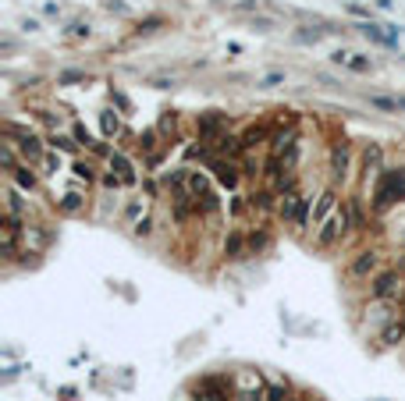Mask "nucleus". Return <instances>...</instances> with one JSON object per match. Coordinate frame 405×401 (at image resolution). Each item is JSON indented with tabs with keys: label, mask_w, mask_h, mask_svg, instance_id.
<instances>
[{
	"label": "nucleus",
	"mask_w": 405,
	"mask_h": 401,
	"mask_svg": "<svg viewBox=\"0 0 405 401\" xmlns=\"http://www.w3.org/2000/svg\"><path fill=\"white\" fill-rule=\"evenodd\" d=\"M401 199H405V167H384L373 185V210L384 213Z\"/></svg>",
	"instance_id": "obj_1"
},
{
	"label": "nucleus",
	"mask_w": 405,
	"mask_h": 401,
	"mask_svg": "<svg viewBox=\"0 0 405 401\" xmlns=\"http://www.w3.org/2000/svg\"><path fill=\"white\" fill-rule=\"evenodd\" d=\"M352 231V213H348V203H341L320 227H316V249H334L341 245V238Z\"/></svg>",
	"instance_id": "obj_2"
},
{
	"label": "nucleus",
	"mask_w": 405,
	"mask_h": 401,
	"mask_svg": "<svg viewBox=\"0 0 405 401\" xmlns=\"http://www.w3.org/2000/svg\"><path fill=\"white\" fill-rule=\"evenodd\" d=\"M4 139H11V142L18 146V153L25 157V164H40V160L47 157L43 139H40L36 132H29V128L15 125V121H4Z\"/></svg>",
	"instance_id": "obj_3"
},
{
	"label": "nucleus",
	"mask_w": 405,
	"mask_h": 401,
	"mask_svg": "<svg viewBox=\"0 0 405 401\" xmlns=\"http://www.w3.org/2000/svg\"><path fill=\"white\" fill-rule=\"evenodd\" d=\"M370 298H380V302H405V273L398 270H380L373 281H370Z\"/></svg>",
	"instance_id": "obj_4"
},
{
	"label": "nucleus",
	"mask_w": 405,
	"mask_h": 401,
	"mask_svg": "<svg viewBox=\"0 0 405 401\" xmlns=\"http://www.w3.org/2000/svg\"><path fill=\"white\" fill-rule=\"evenodd\" d=\"M384 270V256H380V249H359L355 256H352V263H348V277L352 281H373L377 273Z\"/></svg>",
	"instance_id": "obj_5"
},
{
	"label": "nucleus",
	"mask_w": 405,
	"mask_h": 401,
	"mask_svg": "<svg viewBox=\"0 0 405 401\" xmlns=\"http://www.w3.org/2000/svg\"><path fill=\"white\" fill-rule=\"evenodd\" d=\"M195 132H199V139L202 142H214V139H221L224 132H228V114L224 111H207V114H199L195 118Z\"/></svg>",
	"instance_id": "obj_6"
},
{
	"label": "nucleus",
	"mask_w": 405,
	"mask_h": 401,
	"mask_svg": "<svg viewBox=\"0 0 405 401\" xmlns=\"http://www.w3.org/2000/svg\"><path fill=\"white\" fill-rule=\"evenodd\" d=\"M327 171H331V181H345L348 171H352V146L348 142H334L331 153H327Z\"/></svg>",
	"instance_id": "obj_7"
},
{
	"label": "nucleus",
	"mask_w": 405,
	"mask_h": 401,
	"mask_svg": "<svg viewBox=\"0 0 405 401\" xmlns=\"http://www.w3.org/2000/svg\"><path fill=\"white\" fill-rule=\"evenodd\" d=\"M210 171H214V181L224 185L228 192L239 188V178H242V164H239V160H221V157H214V160H210Z\"/></svg>",
	"instance_id": "obj_8"
},
{
	"label": "nucleus",
	"mask_w": 405,
	"mask_h": 401,
	"mask_svg": "<svg viewBox=\"0 0 405 401\" xmlns=\"http://www.w3.org/2000/svg\"><path fill=\"white\" fill-rule=\"evenodd\" d=\"M210 149H214V157H221V160H242V157H246L242 135H232V132H224L221 139H214Z\"/></svg>",
	"instance_id": "obj_9"
},
{
	"label": "nucleus",
	"mask_w": 405,
	"mask_h": 401,
	"mask_svg": "<svg viewBox=\"0 0 405 401\" xmlns=\"http://www.w3.org/2000/svg\"><path fill=\"white\" fill-rule=\"evenodd\" d=\"M331 61H334L338 68H348V72H355V75H370V72H373V61H370L366 54H352V50H334V54H331Z\"/></svg>",
	"instance_id": "obj_10"
},
{
	"label": "nucleus",
	"mask_w": 405,
	"mask_h": 401,
	"mask_svg": "<svg viewBox=\"0 0 405 401\" xmlns=\"http://www.w3.org/2000/svg\"><path fill=\"white\" fill-rule=\"evenodd\" d=\"M295 146H299V128H295V121H288L285 128L270 132V153H274V157H285V153L295 149Z\"/></svg>",
	"instance_id": "obj_11"
},
{
	"label": "nucleus",
	"mask_w": 405,
	"mask_h": 401,
	"mask_svg": "<svg viewBox=\"0 0 405 401\" xmlns=\"http://www.w3.org/2000/svg\"><path fill=\"white\" fill-rule=\"evenodd\" d=\"M380 171H384V146H380V142H370V146L363 149V181L377 178Z\"/></svg>",
	"instance_id": "obj_12"
},
{
	"label": "nucleus",
	"mask_w": 405,
	"mask_h": 401,
	"mask_svg": "<svg viewBox=\"0 0 405 401\" xmlns=\"http://www.w3.org/2000/svg\"><path fill=\"white\" fill-rule=\"evenodd\" d=\"M107 171H114V174L121 178V185H135V181H139V174H135L132 160H128L125 153H118V149L107 157Z\"/></svg>",
	"instance_id": "obj_13"
},
{
	"label": "nucleus",
	"mask_w": 405,
	"mask_h": 401,
	"mask_svg": "<svg viewBox=\"0 0 405 401\" xmlns=\"http://www.w3.org/2000/svg\"><path fill=\"white\" fill-rule=\"evenodd\" d=\"M334 199H338V188H334V185H327V188L320 192L316 206H313V224H316V227H320V224H324L334 210H338V206H334Z\"/></svg>",
	"instance_id": "obj_14"
},
{
	"label": "nucleus",
	"mask_w": 405,
	"mask_h": 401,
	"mask_svg": "<svg viewBox=\"0 0 405 401\" xmlns=\"http://www.w3.org/2000/svg\"><path fill=\"white\" fill-rule=\"evenodd\" d=\"M224 256L228 259H246L249 256V235L246 231H228V238H224Z\"/></svg>",
	"instance_id": "obj_15"
},
{
	"label": "nucleus",
	"mask_w": 405,
	"mask_h": 401,
	"mask_svg": "<svg viewBox=\"0 0 405 401\" xmlns=\"http://www.w3.org/2000/svg\"><path fill=\"white\" fill-rule=\"evenodd\" d=\"M377 337H380V344H384V348H398V344L405 341V316L398 312L387 327H380V334H377Z\"/></svg>",
	"instance_id": "obj_16"
},
{
	"label": "nucleus",
	"mask_w": 405,
	"mask_h": 401,
	"mask_svg": "<svg viewBox=\"0 0 405 401\" xmlns=\"http://www.w3.org/2000/svg\"><path fill=\"white\" fill-rule=\"evenodd\" d=\"M263 142H270V125H267V121H256V125H249V128L242 132V146H246V153H253V149L263 146Z\"/></svg>",
	"instance_id": "obj_17"
},
{
	"label": "nucleus",
	"mask_w": 405,
	"mask_h": 401,
	"mask_svg": "<svg viewBox=\"0 0 405 401\" xmlns=\"http://www.w3.org/2000/svg\"><path fill=\"white\" fill-rule=\"evenodd\" d=\"M355 33H363V36H366L370 43H377V47H387V50H391V47H398V40H394L391 33H384L380 26H373V22H359V26H355Z\"/></svg>",
	"instance_id": "obj_18"
},
{
	"label": "nucleus",
	"mask_w": 405,
	"mask_h": 401,
	"mask_svg": "<svg viewBox=\"0 0 405 401\" xmlns=\"http://www.w3.org/2000/svg\"><path fill=\"white\" fill-rule=\"evenodd\" d=\"M278 203H281V196L274 188H260L249 196V210H256V213H270V210L278 213Z\"/></svg>",
	"instance_id": "obj_19"
},
{
	"label": "nucleus",
	"mask_w": 405,
	"mask_h": 401,
	"mask_svg": "<svg viewBox=\"0 0 405 401\" xmlns=\"http://www.w3.org/2000/svg\"><path fill=\"white\" fill-rule=\"evenodd\" d=\"M8 178H11V185H18L22 192H36V185H40V174H36L29 164H18Z\"/></svg>",
	"instance_id": "obj_20"
},
{
	"label": "nucleus",
	"mask_w": 405,
	"mask_h": 401,
	"mask_svg": "<svg viewBox=\"0 0 405 401\" xmlns=\"http://www.w3.org/2000/svg\"><path fill=\"white\" fill-rule=\"evenodd\" d=\"M299 203H302V192H288V196H281V203H278V220L295 224V220H299Z\"/></svg>",
	"instance_id": "obj_21"
},
{
	"label": "nucleus",
	"mask_w": 405,
	"mask_h": 401,
	"mask_svg": "<svg viewBox=\"0 0 405 401\" xmlns=\"http://www.w3.org/2000/svg\"><path fill=\"white\" fill-rule=\"evenodd\" d=\"M185 192H188V199L195 203V199H202V196H210L214 188H210V178H207V174L188 171V185H185Z\"/></svg>",
	"instance_id": "obj_22"
},
{
	"label": "nucleus",
	"mask_w": 405,
	"mask_h": 401,
	"mask_svg": "<svg viewBox=\"0 0 405 401\" xmlns=\"http://www.w3.org/2000/svg\"><path fill=\"white\" fill-rule=\"evenodd\" d=\"M25 245H29V252H43V249L50 245V231H47V224H33V227H25Z\"/></svg>",
	"instance_id": "obj_23"
},
{
	"label": "nucleus",
	"mask_w": 405,
	"mask_h": 401,
	"mask_svg": "<svg viewBox=\"0 0 405 401\" xmlns=\"http://www.w3.org/2000/svg\"><path fill=\"white\" fill-rule=\"evenodd\" d=\"M246 235H249V256H263L270 249V242H274L267 227H256V231H246Z\"/></svg>",
	"instance_id": "obj_24"
},
{
	"label": "nucleus",
	"mask_w": 405,
	"mask_h": 401,
	"mask_svg": "<svg viewBox=\"0 0 405 401\" xmlns=\"http://www.w3.org/2000/svg\"><path fill=\"white\" fill-rule=\"evenodd\" d=\"M0 167H4V174H11V171L18 167V146H15L11 139L0 142Z\"/></svg>",
	"instance_id": "obj_25"
},
{
	"label": "nucleus",
	"mask_w": 405,
	"mask_h": 401,
	"mask_svg": "<svg viewBox=\"0 0 405 401\" xmlns=\"http://www.w3.org/2000/svg\"><path fill=\"white\" fill-rule=\"evenodd\" d=\"M100 128H103V139H118V135L125 132L118 111H103V114H100Z\"/></svg>",
	"instance_id": "obj_26"
},
{
	"label": "nucleus",
	"mask_w": 405,
	"mask_h": 401,
	"mask_svg": "<svg viewBox=\"0 0 405 401\" xmlns=\"http://www.w3.org/2000/svg\"><path fill=\"white\" fill-rule=\"evenodd\" d=\"M50 149H57V153H79V139L75 135H64V132H50Z\"/></svg>",
	"instance_id": "obj_27"
},
{
	"label": "nucleus",
	"mask_w": 405,
	"mask_h": 401,
	"mask_svg": "<svg viewBox=\"0 0 405 401\" xmlns=\"http://www.w3.org/2000/svg\"><path fill=\"white\" fill-rule=\"evenodd\" d=\"M57 210H61V213H82V210H86V196H79V192H64V196L57 199Z\"/></svg>",
	"instance_id": "obj_28"
},
{
	"label": "nucleus",
	"mask_w": 405,
	"mask_h": 401,
	"mask_svg": "<svg viewBox=\"0 0 405 401\" xmlns=\"http://www.w3.org/2000/svg\"><path fill=\"white\" fill-rule=\"evenodd\" d=\"M260 387H263V380H260V373H253V369H246V373L235 376V394H239V390H260Z\"/></svg>",
	"instance_id": "obj_29"
},
{
	"label": "nucleus",
	"mask_w": 405,
	"mask_h": 401,
	"mask_svg": "<svg viewBox=\"0 0 405 401\" xmlns=\"http://www.w3.org/2000/svg\"><path fill=\"white\" fill-rule=\"evenodd\" d=\"M18 238H22V235H11V231H4V235H0V256H4L8 263L18 256Z\"/></svg>",
	"instance_id": "obj_30"
},
{
	"label": "nucleus",
	"mask_w": 405,
	"mask_h": 401,
	"mask_svg": "<svg viewBox=\"0 0 405 401\" xmlns=\"http://www.w3.org/2000/svg\"><path fill=\"white\" fill-rule=\"evenodd\" d=\"M156 139H160V132H153V128H146V132L139 135V142H135V149H139L142 157H153V153H156Z\"/></svg>",
	"instance_id": "obj_31"
},
{
	"label": "nucleus",
	"mask_w": 405,
	"mask_h": 401,
	"mask_svg": "<svg viewBox=\"0 0 405 401\" xmlns=\"http://www.w3.org/2000/svg\"><path fill=\"white\" fill-rule=\"evenodd\" d=\"M4 199H8V213H22L25 217V199H22V188L18 185H8Z\"/></svg>",
	"instance_id": "obj_32"
},
{
	"label": "nucleus",
	"mask_w": 405,
	"mask_h": 401,
	"mask_svg": "<svg viewBox=\"0 0 405 401\" xmlns=\"http://www.w3.org/2000/svg\"><path fill=\"white\" fill-rule=\"evenodd\" d=\"M370 107H377V111H384V114H398V96H380V93H373V96H370Z\"/></svg>",
	"instance_id": "obj_33"
},
{
	"label": "nucleus",
	"mask_w": 405,
	"mask_h": 401,
	"mask_svg": "<svg viewBox=\"0 0 405 401\" xmlns=\"http://www.w3.org/2000/svg\"><path fill=\"white\" fill-rule=\"evenodd\" d=\"M309 217H313V196H306V192H302V203H299V220H295V227H299V231H306V227H309Z\"/></svg>",
	"instance_id": "obj_34"
},
{
	"label": "nucleus",
	"mask_w": 405,
	"mask_h": 401,
	"mask_svg": "<svg viewBox=\"0 0 405 401\" xmlns=\"http://www.w3.org/2000/svg\"><path fill=\"white\" fill-rule=\"evenodd\" d=\"M72 174H75L79 181H86V185H89V181H96V167H93L89 160H75V167H72Z\"/></svg>",
	"instance_id": "obj_35"
},
{
	"label": "nucleus",
	"mask_w": 405,
	"mask_h": 401,
	"mask_svg": "<svg viewBox=\"0 0 405 401\" xmlns=\"http://www.w3.org/2000/svg\"><path fill=\"white\" fill-rule=\"evenodd\" d=\"M348 203V213H352V231H366V213L359 206V199H345Z\"/></svg>",
	"instance_id": "obj_36"
},
{
	"label": "nucleus",
	"mask_w": 405,
	"mask_h": 401,
	"mask_svg": "<svg viewBox=\"0 0 405 401\" xmlns=\"http://www.w3.org/2000/svg\"><path fill=\"white\" fill-rule=\"evenodd\" d=\"M263 401H292V387L288 383H270L267 394H263Z\"/></svg>",
	"instance_id": "obj_37"
},
{
	"label": "nucleus",
	"mask_w": 405,
	"mask_h": 401,
	"mask_svg": "<svg viewBox=\"0 0 405 401\" xmlns=\"http://www.w3.org/2000/svg\"><path fill=\"white\" fill-rule=\"evenodd\" d=\"M174 128H178V118H174V111H164V114H160V128H156V132H160L164 139H171V135H174Z\"/></svg>",
	"instance_id": "obj_38"
},
{
	"label": "nucleus",
	"mask_w": 405,
	"mask_h": 401,
	"mask_svg": "<svg viewBox=\"0 0 405 401\" xmlns=\"http://www.w3.org/2000/svg\"><path fill=\"white\" fill-rule=\"evenodd\" d=\"M40 164H43V174H57L61 171V153L57 149H47V157Z\"/></svg>",
	"instance_id": "obj_39"
},
{
	"label": "nucleus",
	"mask_w": 405,
	"mask_h": 401,
	"mask_svg": "<svg viewBox=\"0 0 405 401\" xmlns=\"http://www.w3.org/2000/svg\"><path fill=\"white\" fill-rule=\"evenodd\" d=\"M278 86H285V72H267L260 79V89H278Z\"/></svg>",
	"instance_id": "obj_40"
},
{
	"label": "nucleus",
	"mask_w": 405,
	"mask_h": 401,
	"mask_svg": "<svg viewBox=\"0 0 405 401\" xmlns=\"http://www.w3.org/2000/svg\"><path fill=\"white\" fill-rule=\"evenodd\" d=\"M72 135H75V139H79V146H86V149H93V146H96V139L86 132V125H75V128H72Z\"/></svg>",
	"instance_id": "obj_41"
},
{
	"label": "nucleus",
	"mask_w": 405,
	"mask_h": 401,
	"mask_svg": "<svg viewBox=\"0 0 405 401\" xmlns=\"http://www.w3.org/2000/svg\"><path fill=\"white\" fill-rule=\"evenodd\" d=\"M75 82H86V72H61L57 75V86H75Z\"/></svg>",
	"instance_id": "obj_42"
},
{
	"label": "nucleus",
	"mask_w": 405,
	"mask_h": 401,
	"mask_svg": "<svg viewBox=\"0 0 405 401\" xmlns=\"http://www.w3.org/2000/svg\"><path fill=\"white\" fill-rule=\"evenodd\" d=\"M239 164H242V174H253V178H256V174H263V171H260V164H256V160H253L249 153H246V157H242Z\"/></svg>",
	"instance_id": "obj_43"
},
{
	"label": "nucleus",
	"mask_w": 405,
	"mask_h": 401,
	"mask_svg": "<svg viewBox=\"0 0 405 401\" xmlns=\"http://www.w3.org/2000/svg\"><path fill=\"white\" fill-rule=\"evenodd\" d=\"M263 394H267V387H260V390H239L235 401H263Z\"/></svg>",
	"instance_id": "obj_44"
},
{
	"label": "nucleus",
	"mask_w": 405,
	"mask_h": 401,
	"mask_svg": "<svg viewBox=\"0 0 405 401\" xmlns=\"http://www.w3.org/2000/svg\"><path fill=\"white\" fill-rule=\"evenodd\" d=\"M320 36H324V33H309V29H299V33H295V40H299V43H316Z\"/></svg>",
	"instance_id": "obj_45"
},
{
	"label": "nucleus",
	"mask_w": 405,
	"mask_h": 401,
	"mask_svg": "<svg viewBox=\"0 0 405 401\" xmlns=\"http://www.w3.org/2000/svg\"><path fill=\"white\" fill-rule=\"evenodd\" d=\"M246 206H249V203H246L242 196H232V203H228V210H232L235 217H239V213H246Z\"/></svg>",
	"instance_id": "obj_46"
},
{
	"label": "nucleus",
	"mask_w": 405,
	"mask_h": 401,
	"mask_svg": "<svg viewBox=\"0 0 405 401\" xmlns=\"http://www.w3.org/2000/svg\"><path fill=\"white\" fill-rule=\"evenodd\" d=\"M100 181H103L107 188H121V178H118L114 171H107V174H100Z\"/></svg>",
	"instance_id": "obj_47"
},
{
	"label": "nucleus",
	"mask_w": 405,
	"mask_h": 401,
	"mask_svg": "<svg viewBox=\"0 0 405 401\" xmlns=\"http://www.w3.org/2000/svg\"><path fill=\"white\" fill-rule=\"evenodd\" d=\"M149 231H153V220H149V217H142V220H135V235H142V238H146Z\"/></svg>",
	"instance_id": "obj_48"
},
{
	"label": "nucleus",
	"mask_w": 405,
	"mask_h": 401,
	"mask_svg": "<svg viewBox=\"0 0 405 401\" xmlns=\"http://www.w3.org/2000/svg\"><path fill=\"white\" fill-rule=\"evenodd\" d=\"M160 26H164V18H149V22H142V26H139V33H156Z\"/></svg>",
	"instance_id": "obj_49"
},
{
	"label": "nucleus",
	"mask_w": 405,
	"mask_h": 401,
	"mask_svg": "<svg viewBox=\"0 0 405 401\" xmlns=\"http://www.w3.org/2000/svg\"><path fill=\"white\" fill-rule=\"evenodd\" d=\"M72 36H75V40L89 36V26H86V22H75V26H72Z\"/></svg>",
	"instance_id": "obj_50"
},
{
	"label": "nucleus",
	"mask_w": 405,
	"mask_h": 401,
	"mask_svg": "<svg viewBox=\"0 0 405 401\" xmlns=\"http://www.w3.org/2000/svg\"><path fill=\"white\" fill-rule=\"evenodd\" d=\"M93 153H96V157H110V153H114V149H110V146H107V142H96V146H93Z\"/></svg>",
	"instance_id": "obj_51"
},
{
	"label": "nucleus",
	"mask_w": 405,
	"mask_h": 401,
	"mask_svg": "<svg viewBox=\"0 0 405 401\" xmlns=\"http://www.w3.org/2000/svg\"><path fill=\"white\" fill-rule=\"evenodd\" d=\"M398 111H405V96H398Z\"/></svg>",
	"instance_id": "obj_52"
},
{
	"label": "nucleus",
	"mask_w": 405,
	"mask_h": 401,
	"mask_svg": "<svg viewBox=\"0 0 405 401\" xmlns=\"http://www.w3.org/2000/svg\"><path fill=\"white\" fill-rule=\"evenodd\" d=\"M302 397H306V394H295V397H292V401H302Z\"/></svg>",
	"instance_id": "obj_53"
},
{
	"label": "nucleus",
	"mask_w": 405,
	"mask_h": 401,
	"mask_svg": "<svg viewBox=\"0 0 405 401\" xmlns=\"http://www.w3.org/2000/svg\"><path fill=\"white\" fill-rule=\"evenodd\" d=\"M401 270H405V256H401Z\"/></svg>",
	"instance_id": "obj_54"
},
{
	"label": "nucleus",
	"mask_w": 405,
	"mask_h": 401,
	"mask_svg": "<svg viewBox=\"0 0 405 401\" xmlns=\"http://www.w3.org/2000/svg\"><path fill=\"white\" fill-rule=\"evenodd\" d=\"M401 316H405V309H401Z\"/></svg>",
	"instance_id": "obj_55"
}]
</instances>
